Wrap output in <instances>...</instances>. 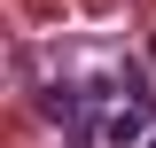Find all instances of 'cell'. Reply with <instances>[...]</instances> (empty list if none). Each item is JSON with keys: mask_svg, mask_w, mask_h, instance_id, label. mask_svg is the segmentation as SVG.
Masks as SVG:
<instances>
[{"mask_svg": "<svg viewBox=\"0 0 156 148\" xmlns=\"http://www.w3.org/2000/svg\"><path fill=\"white\" fill-rule=\"evenodd\" d=\"M148 148H156V140H148Z\"/></svg>", "mask_w": 156, "mask_h": 148, "instance_id": "2", "label": "cell"}, {"mask_svg": "<svg viewBox=\"0 0 156 148\" xmlns=\"http://www.w3.org/2000/svg\"><path fill=\"white\" fill-rule=\"evenodd\" d=\"M101 140H109V148H133L140 140V109H117L109 125H101Z\"/></svg>", "mask_w": 156, "mask_h": 148, "instance_id": "1", "label": "cell"}]
</instances>
